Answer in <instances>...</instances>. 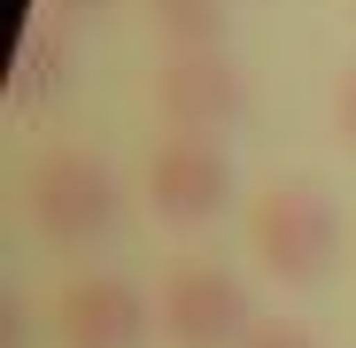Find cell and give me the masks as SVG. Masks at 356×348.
Here are the masks:
<instances>
[{"label": "cell", "instance_id": "1", "mask_svg": "<svg viewBox=\"0 0 356 348\" xmlns=\"http://www.w3.org/2000/svg\"><path fill=\"white\" fill-rule=\"evenodd\" d=\"M248 248H256V263H264L279 286H318L325 263L341 256V209H333L310 179L264 186L256 209H248Z\"/></svg>", "mask_w": 356, "mask_h": 348}, {"label": "cell", "instance_id": "2", "mask_svg": "<svg viewBox=\"0 0 356 348\" xmlns=\"http://www.w3.org/2000/svg\"><path fill=\"white\" fill-rule=\"evenodd\" d=\"M31 224L54 248H93L124 224V194H116V170L86 147H47L31 163Z\"/></svg>", "mask_w": 356, "mask_h": 348}, {"label": "cell", "instance_id": "3", "mask_svg": "<svg viewBox=\"0 0 356 348\" xmlns=\"http://www.w3.org/2000/svg\"><path fill=\"white\" fill-rule=\"evenodd\" d=\"M155 317L178 348H241L256 333V310H248V286L217 271V263H178L155 295Z\"/></svg>", "mask_w": 356, "mask_h": 348}, {"label": "cell", "instance_id": "4", "mask_svg": "<svg viewBox=\"0 0 356 348\" xmlns=\"http://www.w3.org/2000/svg\"><path fill=\"white\" fill-rule=\"evenodd\" d=\"M147 201L163 224H209L232 209V163L209 132H170L147 155Z\"/></svg>", "mask_w": 356, "mask_h": 348}, {"label": "cell", "instance_id": "5", "mask_svg": "<svg viewBox=\"0 0 356 348\" xmlns=\"http://www.w3.org/2000/svg\"><path fill=\"white\" fill-rule=\"evenodd\" d=\"M155 108L170 132H225L248 108V78L232 70L225 47H194V54H163L155 70Z\"/></svg>", "mask_w": 356, "mask_h": 348}, {"label": "cell", "instance_id": "6", "mask_svg": "<svg viewBox=\"0 0 356 348\" xmlns=\"http://www.w3.org/2000/svg\"><path fill=\"white\" fill-rule=\"evenodd\" d=\"M147 295L132 279H70L63 286V302H54V333H63V348H140L147 340Z\"/></svg>", "mask_w": 356, "mask_h": 348}, {"label": "cell", "instance_id": "7", "mask_svg": "<svg viewBox=\"0 0 356 348\" xmlns=\"http://www.w3.org/2000/svg\"><path fill=\"white\" fill-rule=\"evenodd\" d=\"M147 24L163 31V47H170V54L225 47V0H147Z\"/></svg>", "mask_w": 356, "mask_h": 348}, {"label": "cell", "instance_id": "8", "mask_svg": "<svg viewBox=\"0 0 356 348\" xmlns=\"http://www.w3.org/2000/svg\"><path fill=\"white\" fill-rule=\"evenodd\" d=\"M63 70H70V54H63V24H31L24 31V54H16V101H47L54 85H63Z\"/></svg>", "mask_w": 356, "mask_h": 348}, {"label": "cell", "instance_id": "9", "mask_svg": "<svg viewBox=\"0 0 356 348\" xmlns=\"http://www.w3.org/2000/svg\"><path fill=\"white\" fill-rule=\"evenodd\" d=\"M333 132L356 147V63L341 70V85H333Z\"/></svg>", "mask_w": 356, "mask_h": 348}, {"label": "cell", "instance_id": "10", "mask_svg": "<svg viewBox=\"0 0 356 348\" xmlns=\"http://www.w3.org/2000/svg\"><path fill=\"white\" fill-rule=\"evenodd\" d=\"M241 348H318V340H310L302 325H256V333H248Z\"/></svg>", "mask_w": 356, "mask_h": 348}, {"label": "cell", "instance_id": "11", "mask_svg": "<svg viewBox=\"0 0 356 348\" xmlns=\"http://www.w3.org/2000/svg\"><path fill=\"white\" fill-rule=\"evenodd\" d=\"M116 0H47V16L54 24H93V16H108Z\"/></svg>", "mask_w": 356, "mask_h": 348}]
</instances>
